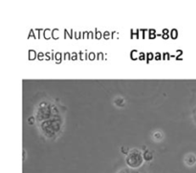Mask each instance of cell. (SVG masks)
<instances>
[{
	"mask_svg": "<svg viewBox=\"0 0 196 173\" xmlns=\"http://www.w3.org/2000/svg\"><path fill=\"white\" fill-rule=\"evenodd\" d=\"M185 162H186L187 165H188V166H193V165L196 164V156H194L193 154H188V155L186 157Z\"/></svg>",
	"mask_w": 196,
	"mask_h": 173,
	"instance_id": "obj_2",
	"label": "cell"
},
{
	"mask_svg": "<svg viewBox=\"0 0 196 173\" xmlns=\"http://www.w3.org/2000/svg\"><path fill=\"white\" fill-rule=\"evenodd\" d=\"M29 121H30V123H33V122H34V119H33V118H30V119H29Z\"/></svg>",
	"mask_w": 196,
	"mask_h": 173,
	"instance_id": "obj_5",
	"label": "cell"
},
{
	"mask_svg": "<svg viewBox=\"0 0 196 173\" xmlns=\"http://www.w3.org/2000/svg\"><path fill=\"white\" fill-rule=\"evenodd\" d=\"M172 36H173V38H175V36H177V32H175V30L172 31Z\"/></svg>",
	"mask_w": 196,
	"mask_h": 173,
	"instance_id": "obj_4",
	"label": "cell"
},
{
	"mask_svg": "<svg viewBox=\"0 0 196 173\" xmlns=\"http://www.w3.org/2000/svg\"><path fill=\"white\" fill-rule=\"evenodd\" d=\"M143 158H144V160H145V161H151V160H152V158H153V155H152V153H151V152H149V151H146V152H144V153H143Z\"/></svg>",
	"mask_w": 196,
	"mask_h": 173,
	"instance_id": "obj_3",
	"label": "cell"
},
{
	"mask_svg": "<svg viewBox=\"0 0 196 173\" xmlns=\"http://www.w3.org/2000/svg\"><path fill=\"white\" fill-rule=\"evenodd\" d=\"M126 163L129 166L131 167H138L142 165L143 163V159L142 156L139 152H134V153H130L127 158H126Z\"/></svg>",
	"mask_w": 196,
	"mask_h": 173,
	"instance_id": "obj_1",
	"label": "cell"
}]
</instances>
